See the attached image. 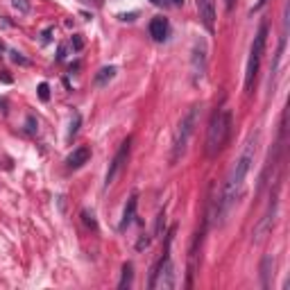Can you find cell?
I'll use <instances>...</instances> for the list:
<instances>
[{"label":"cell","instance_id":"1","mask_svg":"<svg viewBox=\"0 0 290 290\" xmlns=\"http://www.w3.org/2000/svg\"><path fill=\"white\" fill-rule=\"evenodd\" d=\"M254 154H256V139L252 136V139L247 141L242 154L238 157V161H236L234 168H231L229 177H227L222 197L218 199V218H225V215L229 213V209L236 204V199L240 197L242 186H245V179L252 170V163H254Z\"/></svg>","mask_w":290,"mask_h":290},{"label":"cell","instance_id":"2","mask_svg":"<svg viewBox=\"0 0 290 290\" xmlns=\"http://www.w3.org/2000/svg\"><path fill=\"white\" fill-rule=\"evenodd\" d=\"M229 129H231L229 109H220V111H215L211 116L209 131H207V154L209 157H215L225 147L227 139H229Z\"/></svg>","mask_w":290,"mask_h":290},{"label":"cell","instance_id":"3","mask_svg":"<svg viewBox=\"0 0 290 290\" xmlns=\"http://www.w3.org/2000/svg\"><path fill=\"white\" fill-rule=\"evenodd\" d=\"M265 41H267V23H261L258 32L254 36V43L250 50V59H247V68H245V93L254 91V82L258 75V66H261V57L265 50Z\"/></svg>","mask_w":290,"mask_h":290},{"label":"cell","instance_id":"4","mask_svg":"<svg viewBox=\"0 0 290 290\" xmlns=\"http://www.w3.org/2000/svg\"><path fill=\"white\" fill-rule=\"evenodd\" d=\"M197 114H199V107H191L188 114L182 118V123H179L177 134H175V143H172V157H170L172 163H177L184 157V152H186L188 141H191L195 125H197Z\"/></svg>","mask_w":290,"mask_h":290},{"label":"cell","instance_id":"5","mask_svg":"<svg viewBox=\"0 0 290 290\" xmlns=\"http://www.w3.org/2000/svg\"><path fill=\"white\" fill-rule=\"evenodd\" d=\"M170 234H168V238H166V254H163V258L159 261V265H157V270L150 279V288L152 290H170V288H175V267H172V258H170V240H172Z\"/></svg>","mask_w":290,"mask_h":290},{"label":"cell","instance_id":"6","mask_svg":"<svg viewBox=\"0 0 290 290\" xmlns=\"http://www.w3.org/2000/svg\"><path fill=\"white\" fill-rule=\"evenodd\" d=\"M129 145H131V139L127 141H123V145H120V150L116 152V157H114V161L109 163V170H107V177H104V184L107 186H111V184L118 179V175L123 172V168H125V163H127V157H129Z\"/></svg>","mask_w":290,"mask_h":290},{"label":"cell","instance_id":"7","mask_svg":"<svg viewBox=\"0 0 290 290\" xmlns=\"http://www.w3.org/2000/svg\"><path fill=\"white\" fill-rule=\"evenodd\" d=\"M274 211H277V199H272V202H270V209H267V213L263 215L261 222L256 225V229H254V242H261V240L272 231V225H274Z\"/></svg>","mask_w":290,"mask_h":290},{"label":"cell","instance_id":"8","mask_svg":"<svg viewBox=\"0 0 290 290\" xmlns=\"http://www.w3.org/2000/svg\"><path fill=\"white\" fill-rule=\"evenodd\" d=\"M168 34H170V23H168V18L154 16L150 20V36L157 43H163V41L168 39Z\"/></svg>","mask_w":290,"mask_h":290},{"label":"cell","instance_id":"9","mask_svg":"<svg viewBox=\"0 0 290 290\" xmlns=\"http://www.w3.org/2000/svg\"><path fill=\"white\" fill-rule=\"evenodd\" d=\"M197 12L202 23L207 25L209 32H213V25H215V0H197Z\"/></svg>","mask_w":290,"mask_h":290},{"label":"cell","instance_id":"10","mask_svg":"<svg viewBox=\"0 0 290 290\" xmlns=\"http://www.w3.org/2000/svg\"><path fill=\"white\" fill-rule=\"evenodd\" d=\"M204 66H207V52H204V46L195 43V50H193V77L195 80H202Z\"/></svg>","mask_w":290,"mask_h":290},{"label":"cell","instance_id":"11","mask_svg":"<svg viewBox=\"0 0 290 290\" xmlns=\"http://www.w3.org/2000/svg\"><path fill=\"white\" fill-rule=\"evenodd\" d=\"M88 157H91V150H88L86 145H80V147H75V150H73L71 154H68L66 166H68V168H73V170H75V168H82L84 163L88 161Z\"/></svg>","mask_w":290,"mask_h":290},{"label":"cell","instance_id":"12","mask_svg":"<svg viewBox=\"0 0 290 290\" xmlns=\"http://www.w3.org/2000/svg\"><path fill=\"white\" fill-rule=\"evenodd\" d=\"M136 204H139V197H136V193H134V195H131V197L127 199V204H125L123 220H120V227H118L120 231H125L131 222H134V218H136Z\"/></svg>","mask_w":290,"mask_h":290},{"label":"cell","instance_id":"13","mask_svg":"<svg viewBox=\"0 0 290 290\" xmlns=\"http://www.w3.org/2000/svg\"><path fill=\"white\" fill-rule=\"evenodd\" d=\"M272 270H274V258L267 254L261 263V277H263V288H270V277H272Z\"/></svg>","mask_w":290,"mask_h":290},{"label":"cell","instance_id":"14","mask_svg":"<svg viewBox=\"0 0 290 290\" xmlns=\"http://www.w3.org/2000/svg\"><path fill=\"white\" fill-rule=\"evenodd\" d=\"M114 75H116V66H104V68H100L98 75H96V84H98V86H104V84H109V82L114 80Z\"/></svg>","mask_w":290,"mask_h":290},{"label":"cell","instance_id":"15","mask_svg":"<svg viewBox=\"0 0 290 290\" xmlns=\"http://www.w3.org/2000/svg\"><path fill=\"white\" fill-rule=\"evenodd\" d=\"M131 277H134V267H131V263H125V265H123V279H120L118 288L120 290L129 288L131 286Z\"/></svg>","mask_w":290,"mask_h":290},{"label":"cell","instance_id":"16","mask_svg":"<svg viewBox=\"0 0 290 290\" xmlns=\"http://www.w3.org/2000/svg\"><path fill=\"white\" fill-rule=\"evenodd\" d=\"M80 125H82V116H80V114H73V118H71V127H68V136H66L68 141H73V139L77 136V131H80Z\"/></svg>","mask_w":290,"mask_h":290},{"label":"cell","instance_id":"17","mask_svg":"<svg viewBox=\"0 0 290 290\" xmlns=\"http://www.w3.org/2000/svg\"><path fill=\"white\" fill-rule=\"evenodd\" d=\"M14 9H16L18 14H28L30 12V0H12Z\"/></svg>","mask_w":290,"mask_h":290},{"label":"cell","instance_id":"18","mask_svg":"<svg viewBox=\"0 0 290 290\" xmlns=\"http://www.w3.org/2000/svg\"><path fill=\"white\" fill-rule=\"evenodd\" d=\"M25 131H28V134H36V131H39V123H36L34 116H28V120H25Z\"/></svg>","mask_w":290,"mask_h":290},{"label":"cell","instance_id":"19","mask_svg":"<svg viewBox=\"0 0 290 290\" xmlns=\"http://www.w3.org/2000/svg\"><path fill=\"white\" fill-rule=\"evenodd\" d=\"M52 34H55V25H48V28L43 30V32H41V43H50L52 41Z\"/></svg>","mask_w":290,"mask_h":290},{"label":"cell","instance_id":"20","mask_svg":"<svg viewBox=\"0 0 290 290\" xmlns=\"http://www.w3.org/2000/svg\"><path fill=\"white\" fill-rule=\"evenodd\" d=\"M39 98L43 100V102H48V100H50V86L46 82L39 84Z\"/></svg>","mask_w":290,"mask_h":290},{"label":"cell","instance_id":"21","mask_svg":"<svg viewBox=\"0 0 290 290\" xmlns=\"http://www.w3.org/2000/svg\"><path fill=\"white\" fill-rule=\"evenodd\" d=\"M82 218H84V225L91 227V229H96V220H93V213H88V211H82Z\"/></svg>","mask_w":290,"mask_h":290},{"label":"cell","instance_id":"22","mask_svg":"<svg viewBox=\"0 0 290 290\" xmlns=\"http://www.w3.org/2000/svg\"><path fill=\"white\" fill-rule=\"evenodd\" d=\"M71 46H73V50H82L84 48V41H82V36L80 34H75L71 39Z\"/></svg>","mask_w":290,"mask_h":290},{"label":"cell","instance_id":"23","mask_svg":"<svg viewBox=\"0 0 290 290\" xmlns=\"http://www.w3.org/2000/svg\"><path fill=\"white\" fill-rule=\"evenodd\" d=\"M163 227H166V215L159 213V218H157V236L163 234Z\"/></svg>","mask_w":290,"mask_h":290},{"label":"cell","instance_id":"24","mask_svg":"<svg viewBox=\"0 0 290 290\" xmlns=\"http://www.w3.org/2000/svg\"><path fill=\"white\" fill-rule=\"evenodd\" d=\"M12 59L16 61V64H28V59H25V57H20V52H12Z\"/></svg>","mask_w":290,"mask_h":290},{"label":"cell","instance_id":"25","mask_svg":"<svg viewBox=\"0 0 290 290\" xmlns=\"http://www.w3.org/2000/svg\"><path fill=\"white\" fill-rule=\"evenodd\" d=\"M66 59V46H59V50H57V61H64Z\"/></svg>","mask_w":290,"mask_h":290},{"label":"cell","instance_id":"26","mask_svg":"<svg viewBox=\"0 0 290 290\" xmlns=\"http://www.w3.org/2000/svg\"><path fill=\"white\" fill-rule=\"evenodd\" d=\"M152 5H157V7H168V0H150Z\"/></svg>","mask_w":290,"mask_h":290},{"label":"cell","instance_id":"27","mask_svg":"<svg viewBox=\"0 0 290 290\" xmlns=\"http://www.w3.org/2000/svg\"><path fill=\"white\" fill-rule=\"evenodd\" d=\"M267 3V0H258V3L254 5V9H252V14H254V12H258V9H261L263 7V5H265Z\"/></svg>","mask_w":290,"mask_h":290},{"label":"cell","instance_id":"28","mask_svg":"<svg viewBox=\"0 0 290 290\" xmlns=\"http://www.w3.org/2000/svg\"><path fill=\"white\" fill-rule=\"evenodd\" d=\"M225 3H227V12H231V9H234V3H236V0H225Z\"/></svg>","mask_w":290,"mask_h":290},{"label":"cell","instance_id":"29","mask_svg":"<svg viewBox=\"0 0 290 290\" xmlns=\"http://www.w3.org/2000/svg\"><path fill=\"white\" fill-rule=\"evenodd\" d=\"M168 5H175V7H179V5H184V0H168Z\"/></svg>","mask_w":290,"mask_h":290},{"label":"cell","instance_id":"30","mask_svg":"<svg viewBox=\"0 0 290 290\" xmlns=\"http://www.w3.org/2000/svg\"><path fill=\"white\" fill-rule=\"evenodd\" d=\"M5 73V71H3ZM3 73H0V80H3V82H12V77H9V75H3Z\"/></svg>","mask_w":290,"mask_h":290},{"label":"cell","instance_id":"31","mask_svg":"<svg viewBox=\"0 0 290 290\" xmlns=\"http://www.w3.org/2000/svg\"><path fill=\"white\" fill-rule=\"evenodd\" d=\"M3 50H5V46H3V43H0V52H3Z\"/></svg>","mask_w":290,"mask_h":290}]
</instances>
